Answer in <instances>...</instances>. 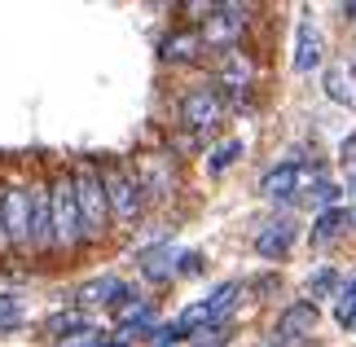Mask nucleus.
Returning a JSON list of instances; mask_svg holds the SVG:
<instances>
[{
  "instance_id": "obj_19",
  "label": "nucleus",
  "mask_w": 356,
  "mask_h": 347,
  "mask_svg": "<svg viewBox=\"0 0 356 347\" xmlns=\"http://www.w3.org/2000/svg\"><path fill=\"white\" fill-rule=\"evenodd\" d=\"M49 330H53V334H62V339H66V334H84V339H88L92 325H88L84 312H58V316H49Z\"/></svg>"
},
{
  "instance_id": "obj_10",
  "label": "nucleus",
  "mask_w": 356,
  "mask_h": 347,
  "mask_svg": "<svg viewBox=\"0 0 356 347\" xmlns=\"http://www.w3.org/2000/svg\"><path fill=\"white\" fill-rule=\"evenodd\" d=\"M295 220H268V225H259L255 233V255L259 259H286L295 246Z\"/></svg>"
},
{
  "instance_id": "obj_9",
  "label": "nucleus",
  "mask_w": 356,
  "mask_h": 347,
  "mask_svg": "<svg viewBox=\"0 0 356 347\" xmlns=\"http://www.w3.org/2000/svg\"><path fill=\"white\" fill-rule=\"evenodd\" d=\"M308 176H312V168H299V159L277 163L273 172L259 176V193H264V198H291V202H295V189L304 185Z\"/></svg>"
},
{
  "instance_id": "obj_26",
  "label": "nucleus",
  "mask_w": 356,
  "mask_h": 347,
  "mask_svg": "<svg viewBox=\"0 0 356 347\" xmlns=\"http://www.w3.org/2000/svg\"><path fill=\"white\" fill-rule=\"evenodd\" d=\"M115 347H128V343H115Z\"/></svg>"
},
{
  "instance_id": "obj_25",
  "label": "nucleus",
  "mask_w": 356,
  "mask_h": 347,
  "mask_svg": "<svg viewBox=\"0 0 356 347\" xmlns=\"http://www.w3.org/2000/svg\"><path fill=\"white\" fill-rule=\"evenodd\" d=\"M273 347H295V343H273ZM299 347H304V343H299Z\"/></svg>"
},
{
  "instance_id": "obj_20",
  "label": "nucleus",
  "mask_w": 356,
  "mask_h": 347,
  "mask_svg": "<svg viewBox=\"0 0 356 347\" xmlns=\"http://www.w3.org/2000/svg\"><path fill=\"white\" fill-rule=\"evenodd\" d=\"M308 290H312V295H334V290H339V273L334 268H317L308 277Z\"/></svg>"
},
{
  "instance_id": "obj_23",
  "label": "nucleus",
  "mask_w": 356,
  "mask_h": 347,
  "mask_svg": "<svg viewBox=\"0 0 356 347\" xmlns=\"http://www.w3.org/2000/svg\"><path fill=\"white\" fill-rule=\"evenodd\" d=\"M339 159H343V163H356V132L343 136V145H339Z\"/></svg>"
},
{
  "instance_id": "obj_6",
  "label": "nucleus",
  "mask_w": 356,
  "mask_h": 347,
  "mask_svg": "<svg viewBox=\"0 0 356 347\" xmlns=\"http://www.w3.org/2000/svg\"><path fill=\"white\" fill-rule=\"evenodd\" d=\"M31 220H26V251L35 259L53 251V211H49V185H26Z\"/></svg>"
},
{
  "instance_id": "obj_7",
  "label": "nucleus",
  "mask_w": 356,
  "mask_h": 347,
  "mask_svg": "<svg viewBox=\"0 0 356 347\" xmlns=\"http://www.w3.org/2000/svg\"><path fill=\"white\" fill-rule=\"evenodd\" d=\"M242 26H246L242 5H216L207 13V26H202V45H211L220 53H234V45L242 40Z\"/></svg>"
},
{
  "instance_id": "obj_13",
  "label": "nucleus",
  "mask_w": 356,
  "mask_h": 347,
  "mask_svg": "<svg viewBox=\"0 0 356 347\" xmlns=\"http://www.w3.org/2000/svg\"><path fill=\"white\" fill-rule=\"evenodd\" d=\"M325 58V45H321V31L312 22H299L295 31V75H312Z\"/></svg>"
},
{
  "instance_id": "obj_5",
  "label": "nucleus",
  "mask_w": 356,
  "mask_h": 347,
  "mask_svg": "<svg viewBox=\"0 0 356 347\" xmlns=\"http://www.w3.org/2000/svg\"><path fill=\"white\" fill-rule=\"evenodd\" d=\"M26 220H31L26 185H5L0 189V233H5V246H26Z\"/></svg>"
},
{
  "instance_id": "obj_18",
  "label": "nucleus",
  "mask_w": 356,
  "mask_h": 347,
  "mask_svg": "<svg viewBox=\"0 0 356 347\" xmlns=\"http://www.w3.org/2000/svg\"><path fill=\"white\" fill-rule=\"evenodd\" d=\"M238 159H242V141H238V136H229V141H220V145L211 150V159H207V172H211V176H220L225 168H234Z\"/></svg>"
},
{
  "instance_id": "obj_14",
  "label": "nucleus",
  "mask_w": 356,
  "mask_h": 347,
  "mask_svg": "<svg viewBox=\"0 0 356 347\" xmlns=\"http://www.w3.org/2000/svg\"><path fill=\"white\" fill-rule=\"evenodd\" d=\"M325 97H330V102H339V106H348V110H356V66L352 62H330L325 66Z\"/></svg>"
},
{
  "instance_id": "obj_15",
  "label": "nucleus",
  "mask_w": 356,
  "mask_h": 347,
  "mask_svg": "<svg viewBox=\"0 0 356 347\" xmlns=\"http://www.w3.org/2000/svg\"><path fill=\"white\" fill-rule=\"evenodd\" d=\"M352 225V211H343V207H325V211L317 216V225H312V246H325V242H334L339 233H343Z\"/></svg>"
},
{
  "instance_id": "obj_24",
  "label": "nucleus",
  "mask_w": 356,
  "mask_h": 347,
  "mask_svg": "<svg viewBox=\"0 0 356 347\" xmlns=\"http://www.w3.org/2000/svg\"><path fill=\"white\" fill-rule=\"evenodd\" d=\"M343 13H348V18H356V5H343Z\"/></svg>"
},
{
  "instance_id": "obj_12",
  "label": "nucleus",
  "mask_w": 356,
  "mask_h": 347,
  "mask_svg": "<svg viewBox=\"0 0 356 347\" xmlns=\"http://www.w3.org/2000/svg\"><path fill=\"white\" fill-rule=\"evenodd\" d=\"M132 295L136 290L123 282V277H97V282L79 286V303H102V308H111V312H119Z\"/></svg>"
},
{
  "instance_id": "obj_16",
  "label": "nucleus",
  "mask_w": 356,
  "mask_h": 347,
  "mask_svg": "<svg viewBox=\"0 0 356 347\" xmlns=\"http://www.w3.org/2000/svg\"><path fill=\"white\" fill-rule=\"evenodd\" d=\"M172 259H176V251H168V246H149V251L141 255V273L154 277V282H168V277H176Z\"/></svg>"
},
{
  "instance_id": "obj_2",
  "label": "nucleus",
  "mask_w": 356,
  "mask_h": 347,
  "mask_svg": "<svg viewBox=\"0 0 356 347\" xmlns=\"http://www.w3.org/2000/svg\"><path fill=\"white\" fill-rule=\"evenodd\" d=\"M71 185H75V202H79L84 233H88V238H106L115 220H111V207H106V189H102L97 163H79V168L71 172Z\"/></svg>"
},
{
  "instance_id": "obj_11",
  "label": "nucleus",
  "mask_w": 356,
  "mask_h": 347,
  "mask_svg": "<svg viewBox=\"0 0 356 347\" xmlns=\"http://www.w3.org/2000/svg\"><path fill=\"white\" fill-rule=\"evenodd\" d=\"M317 303L312 299H299V303H291L282 316H277V339L273 343H295V339H304L308 330H317Z\"/></svg>"
},
{
  "instance_id": "obj_21",
  "label": "nucleus",
  "mask_w": 356,
  "mask_h": 347,
  "mask_svg": "<svg viewBox=\"0 0 356 347\" xmlns=\"http://www.w3.org/2000/svg\"><path fill=\"white\" fill-rule=\"evenodd\" d=\"M339 193H343V185H334V180H321L317 193H312V202L325 211V207H339Z\"/></svg>"
},
{
  "instance_id": "obj_17",
  "label": "nucleus",
  "mask_w": 356,
  "mask_h": 347,
  "mask_svg": "<svg viewBox=\"0 0 356 347\" xmlns=\"http://www.w3.org/2000/svg\"><path fill=\"white\" fill-rule=\"evenodd\" d=\"M194 53H198V35H189V31H181V35H168V40H163V49H159V58L163 62H189V58H194Z\"/></svg>"
},
{
  "instance_id": "obj_1",
  "label": "nucleus",
  "mask_w": 356,
  "mask_h": 347,
  "mask_svg": "<svg viewBox=\"0 0 356 347\" xmlns=\"http://www.w3.org/2000/svg\"><path fill=\"white\" fill-rule=\"evenodd\" d=\"M49 211H53V246L66 255L79 251V242L88 238L84 233V220H79V202H75V185H71V172H58L49 185Z\"/></svg>"
},
{
  "instance_id": "obj_8",
  "label": "nucleus",
  "mask_w": 356,
  "mask_h": 347,
  "mask_svg": "<svg viewBox=\"0 0 356 347\" xmlns=\"http://www.w3.org/2000/svg\"><path fill=\"white\" fill-rule=\"evenodd\" d=\"M132 176H136V185H141V198H168V193L176 189V172H172L168 154L141 159V163L132 168Z\"/></svg>"
},
{
  "instance_id": "obj_22",
  "label": "nucleus",
  "mask_w": 356,
  "mask_h": 347,
  "mask_svg": "<svg viewBox=\"0 0 356 347\" xmlns=\"http://www.w3.org/2000/svg\"><path fill=\"white\" fill-rule=\"evenodd\" d=\"M176 273H202V255L198 251H176Z\"/></svg>"
},
{
  "instance_id": "obj_3",
  "label": "nucleus",
  "mask_w": 356,
  "mask_h": 347,
  "mask_svg": "<svg viewBox=\"0 0 356 347\" xmlns=\"http://www.w3.org/2000/svg\"><path fill=\"white\" fill-rule=\"evenodd\" d=\"M102 172V189H106V207H111V220L115 225H132L136 216H141V185H136V176H132V163H106Z\"/></svg>"
},
{
  "instance_id": "obj_4",
  "label": "nucleus",
  "mask_w": 356,
  "mask_h": 347,
  "mask_svg": "<svg viewBox=\"0 0 356 347\" xmlns=\"http://www.w3.org/2000/svg\"><path fill=\"white\" fill-rule=\"evenodd\" d=\"M225 115V97L216 88H189L181 97V110H176V119H181V128L189 132H202V128H216Z\"/></svg>"
}]
</instances>
